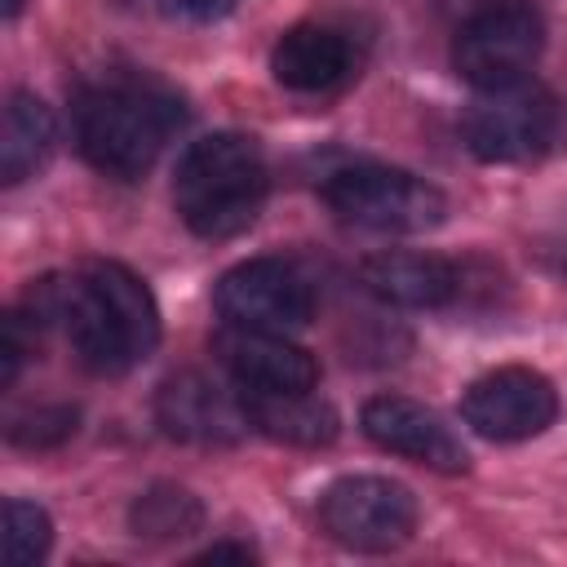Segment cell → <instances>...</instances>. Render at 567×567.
<instances>
[{
	"mask_svg": "<svg viewBox=\"0 0 567 567\" xmlns=\"http://www.w3.org/2000/svg\"><path fill=\"white\" fill-rule=\"evenodd\" d=\"M359 279L372 297L408 310H439L461 292V266L434 252H372L359 266Z\"/></svg>",
	"mask_w": 567,
	"mask_h": 567,
	"instance_id": "obj_13",
	"label": "cell"
},
{
	"mask_svg": "<svg viewBox=\"0 0 567 567\" xmlns=\"http://www.w3.org/2000/svg\"><path fill=\"white\" fill-rule=\"evenodd\" d=\"M53 146H58V120H53L49 102L27 89L9 93L4 128H0V182L4 186L27 182L35 168H44Z\"/></svg>",
	"mask_w": 567,
	"mask_h": 567,
	"instance_id": "obj_17",
	"label": "cell"
},
{
	"mask_svg": "<svg viewBox=\"0 0 567 567\" xmlns=\"http://www.w3.org/2000/svg\"><path fill=\"white\" fill-rule=\"evenodd\" d=\"M80 275L93 284V292L102 297L106 315L115 319V328L124 332L133 359L142 363L155 346H159V306L151 297V288L120 261H84Z\"/></svg>",
	"mask_w": 567,
	"mask_h": 567,
	"instance_id": "obj_16",
	"label": "cell"
},
{
	"mask_svg": "<svg viewBox=\"0 0 567 567\" xmlns=\"http://www.w3.org/2000/svg\"><path fill=\"white\" fill-rule=\"evenodd\" d=\"M461 416H465V425L474 434H483L492 443L536 439L558 416V390L536 368H518V363L514 368H496V372L478 377L465 390Z\"/></svg>",
	"mask_w": 567,
	"mask_h": 567,
	"instance_id": "obj_9",
	"label": "cell"
},
{
	"mask_svg": "<svg viewBox=\"0 0 567 567\" xmlns=\"http://www.w3.org/2000/svg\"><path fill=\"white\" fill-rule=\"evenodd\" d=\"M319 195L341 221L377 235H421L447 217V199L434 182L385 164L337 168L323 177Z\"/></svg>",
	"mask_w": 567,
	"mask_h": 567,
	"instance_id": "obj_3",
	"label": "cell"
},
{
	"mask_svg": "<svg viewBox=\"0 0 567 567\" xmlns=\"http://www.w3.org/2000/svg\"><path fill=\"white\" fill-rule=\"evenodd\" d=\"M319 523L332 540L363 554L399 549L416 527V501L381 474H346L319 496Z\"/></svg>",
	"mask_w": 567,
	"mask_h": 567,
	"instance_id": "obj_7",
	"label": "cell"
},
{
	"mask_svg": "<svg viewBox=\"0 0 567 567\" xmlns=\"http://www.w3.org/2000/svg\"><path fill=\"white\" fill-rule=\"evenodd\" d=\"M213 301L226 323H244V328L292 332L315 319L310 279L284 257H248V261L230 266L217 279Z\"/></svg>",
	"mask_w": 567,
	"mask_h": 567,
	"instance_id": "obj_8",
	"label": "cell"
},
{
	"mask_svg": "<svg viewBox=\"0 0 567 567\" xmlns=\"http://www.w3.org/2000/svg\"><path fill=\"white\" fill-rule=\"evenodd\" d=\"M540 44H545L540 18L523 0H505L461 22L456 44H452V66L465 84L487 93V89L527 80V71L540 58Z\"/></svg>",
	"mask_w": 567,
	"mask_h": 567,
	"instance_id": "obj_4",
	"label": "cell"
},
{
	"mask_svg": "<svg viewBox=\"0 0 567 567\" xmlns=\"http://www.w3.org/2000/svg\"><path fill=\"white\" fill-rule=\"evenodd\" d=\"M75 421H80V412L66 408V403L31 408V412H22V416L9 421V439L18 447H58V443H66L75 434Z\"/></svg>",
	"mask_w": 567,
	"mask_h": 567,
	"instance_id": "obj_20",
	"label": "cell"
},
{
	"mask_svg": "<svg viewBox=\"0 0 567 567\" xmlns=\"http://www.w3.org/2000/svg\"><path fill=\"white\" fill-rule=\"evenodd\" d=\"M27 319H35V328L53 323L62 328V337L71 341V350L80 354V363L97 377H120L128 372L137 359L124 341V332L115 328V319L106 315L102 297L93 292V284L75 270V275H44L27 288Z\"/></svg>",
	"mask_w": 567,
	"mask_h": 567,
	"instance_id": "obj_6",
	"label": "cell"
},
{
	"mask_svg": "<svg viewBox=\"0 0 567 567\" xmlns=\"http://www.w3.org/2000/svg\"><path fill=\"white\" fill-rule=\"evenodd\" d=\"M213 350L239 390H315L319 381L315 354L288 341V332L226 323L213 337Z\"/></svg>",
	"mask_w": 567,
	"mask_h": 567,
	"instance_id": "obj_12",
	"label": "cell"
},
{
	"mask_svg": "<svg viewBox=\"0 0 567 567\" xmlns=\"http://www.w3.org/2000/svg\"><path fill=\"white\" fill-rule=\"evenodd\" d=\"M257 554L248 545H235V540H221V545H208L199 554V563H252Z\"/></svg>",
	"mask_w": 567,
	"mask_h": 567,
	"instance_id": "obj_22",
	"label": "cell"
},
{
	"mask_svg": "<svg viewBox=\"0 0 567 567\" xmlns=\"http://www.w3.org/2000/svg\"><path fill=\"white\" fill-rule=\"evenodd\" d=\"M354 71V49L337 27L301 22L279 35L270 53V75L292 93H328Z\"/></svg>",
	"mask_w": 567,
	"mask_h": 567,
	"instance_id": "obj_14",
	"label": "cell"
},
{
	"mask_svg": "<svg viewBox=\"0 0 567 567\" xmlns=\"http://www.w3.org/2000/svg\"><path fill=\"white\" fill-rule=\"evenodd\" d=\"M465 146L487 164H523L549 151L558 137V102L540 84H505L487 89L470 102L461 120Z\"/></svg>",
	"mask_w": 567,
	"mask_h": 567,
	"instance_id": "obj_5",
	"label": "cell"
},
{
	"mask_svg": "<svg viewBox=\"0 0 567 567\" xmlns=\"http://www.w3.org/2000/svg\"><path fill=\"white\" fill-rule=\"evenodd\" d=\"M248 425L288 447H328L341 434V416L315 390H239Z\"/></svg>",
	"mask_w": 567,
	"mask_h": 567,
	"instance_id": "obj_15",
	"label": "cell"
},
{
	"mask_svg": "<svg viewBox=\"0 0 567 567\" xmlns=\"http://www.w3.org/2000/svg\"><path fill=\"white\" fill-rule=\"evenodd\" d=\"M53 545V523L35 501H4V563L35 567Z\"/></svg>",
	"mask_w": 567,
	"mask_h": 567,
	"instance_id": "obj_19",
	"label": "cell"
},
{
	"mask_svg": "<svg viewBox=\"0 0 567 567\" xmlns=\"http://www.w3.org/2000/svg\"><path fill=\"white\" fill-rule=\"evenodd\" d=\"M128 527L142 540H182L204 527V505L195 492H186L177 483H155L133 501Z\"/></svg>",
	"mask_w": 567,
	"mask_h": 567,
	"instance_id": "obj_18",
	"label": "cell"
},
{
	"mask_svg": "<svg viewBox=\"0 0 567 567\" xmlns=\"http://www.w3.org/2000/svg\"><path fill=\"white\" fill-rule=\"evenodd\" d=\"M266 186V155L248 133H208L177 164L173 208L190 235L230 239L257 221Z\"/></svg>",
	"mask_w": 567,
	"mask_h": 567,
	"instance_id": "obj_2",
	"label": "cell"
},
{
	"mask_svg": "<svg viewBox=\"0 0 567 567\" xmlns=\"http://www.w3.org/2000/svg\"><path fill=\"white\" fill-rule=\"evenodd\" d=\"M182 124V102L159 84L102 80L75 97V146L80 155L120 182H137L155 168L164 142Z\"/></svg>",
	"mask_w": 567,
	"mask_h": 567,
	"instance_id": "obj_1",
	"label": "cell"
},
{
	"mask_svg": "<svg viewBox=\"0 0 567 567\" xmlns=\"http://www.w3.org/2000/svg\"><path fill=\"white\" fill-rule=\"evenodd\" d=\"M22 4H27V0H4V18H9V22H13V18H18V13H22Z\"/></svg>",
	"mask_w": 567,
	"mask_h": 567,
	"instance_id": "obj_23",
	"label": "cell"
},
{
	"mask_svg": "<svg viewBox=\"0 0 567 567\" xmlns=\"http://www.w3.org/2000/svg\"><path fill=\"white\" fill-rule=\"evenodd\" d=\"M363 434L381 447V452H394V456H408L425 470H439V474H461L470 465L461 439L452 434V425L416 403V399H403V394H377L363 403Z\"/></svg>",
	"mask_w": 567,
	"mask_h": 567,
	"instance_id": "obj_11",
	"label": "cell"
},
{
	"mask_svg": "<svg viewBox=\"0 0 567 567\" xmlns=\"http://www.w3.org/2000/svg\"><path fill=\"white\" fill-rule=\"evenodd\" d=\"M155 421L168 439L195 443V447H226L239 443L252 425L235 390H221L204 372H177L155 390Z\"/></svg>",
	"mask_w": 567,
	"mask_h": 567,
	"instance_id": "obj_10",
	"label": "cell"
},
{
	"mask_svg": "<svg viewBox=\"0 0 567 567\" xmlns=\"http://www.w3.org/2000/svg\"><path fill=\"white\" fill-rule=\"evenodd\" d=\"M168 18H182V22H217L226 18L239 0H155Z\"/></svg>",
	"mask_w": 567,
	"mask_h": 567,
	"instance_id": "obj_21",
	"label": "cell"
}]
</instances>
